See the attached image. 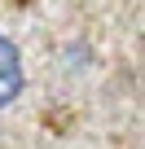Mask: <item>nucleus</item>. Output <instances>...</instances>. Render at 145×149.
Segmentation results:
<instances>
[{
	"mask_svg": "<svg viewBox=\"0 0 145 149\" xmlns=\"http://www.w3.org/2000/svg\"><path fill=\"white\" fill-rule=\"evenodd\" d=\"M22 84H27V70H22V53L9 35H0V110L13 105L22 97Z\"/></svg>",
	"mask_w": 145,
	"mask_h": 149,
	"instance_id": "nucleus-1",
	"label": "nucleus"
}]
</instances>
